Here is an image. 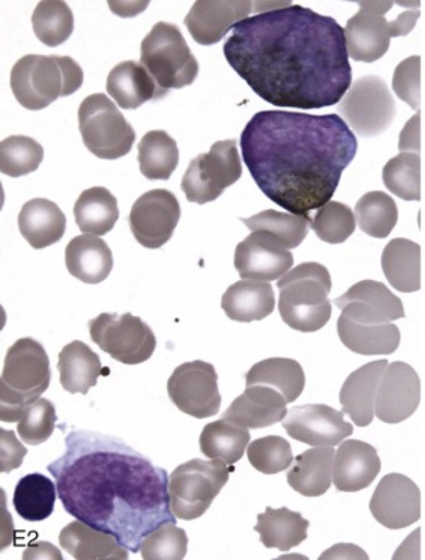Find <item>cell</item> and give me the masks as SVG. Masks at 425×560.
<instances>
[{
  "mask_svg": "<svg viewBox=\"0 0 425 560\" xmlns=\"http://www.w3.org/2000/svg\"><path fill=\"white\" fill-rule=\"evenodd\" d=\"M284 3L235 25L224 44L228 65L275 107L337 105L352 84L345 30L333 18Z\"/></svg>",
  "mask_w": 425,
  "mask_h": 560,
  "instance_id": "obj_1",
  "label": "cell"
},
{
  "mask_svg": "<svg viewBox=\"0 0 425 560\" xmlns=\"http://www.w3.org/2000/svg\"><path fill=\"white\" fill-rule=\"evenodd\" d=\"M48 471L70 516L115 536L131 553L140 552L149 533L178 518L166 469L115 436L68 433L66 453Z\"/></svg>",
  "mask_w": 425,
  "mask_h": 560,
  "instance_id": "obj_2",
  "label": "cell"
},
{
  "mask_svg": "<svg viewBox=\"0 0 425 560\" xmlns=\"http://www.w3.org/2000/svg\"><path fill=\"white\" fill-rule=\"evenodd\" d=\"M244 164L269 200L310 215L332 200L358 140L339 115L265 110L241 133Z\"/></svg>",
  "mask_w": 425,
  "mask_h": 560,
  "instance_id": "obj_3",
  "label": "cell"
},
{
  "mask_svg": "<svg viewBox=\"0 0 425 560\" xmlns=\"http://www.w3.org/2000/svg\"><path fill=\"white\" fill-rule=\"evenodd\" d=\"M51 383L47 351L34 338H21L8 350L0 377V418L20 422L22 413L35 404Z\"/></svg>",
  "mask_w": 425,
  "mask_h": 560,
  "instance_id": "obj_4",
  "label": "cell"
},
{
  "mask_svg": "<svg viewBox=\"0 0 425 560\" xmlns=\"http://www.w3.org/2000/svg\"><path fill=\"white\" fill-rule=\"evenodd\" d=\"M279 311L287 327L300 332L322 329L332 316V278L323 265H298L278 282Z\"/></svg>",
  "mask_w": 425,
  "mask_h": 560,
  "instance_id": "obj_5",
  "label": "cell"
},
{
  "mask_svg": "<svg viewBox=\"0 0 425 560\" xmlns=\"http://www.w3.org/2000/svg\"><path fill=\"white\" fill-rule=\"evenodd\" d=\"M84 83L83 69L71 57H22L13 66L11 89L26 110H43L57 98L74 94Z\"/></svg>",
  "mask_w": 425,
  "mask_h": 560,
  "instance_id": "obj_6",
  "label": "cell"
},
{
  "mask_svg": "<svg viewBox=\"0 0 425 560\" xmlns=\"http://www.w3.org/2000/svg\"><path fill=\"white\" fill-rule=\"evenodd\" d=\"M140 61L162 92L184 89L197 80L199 65L178 26L157 22L142 43Z\"/></svg>",
  "mask_w": 425,
  "mask_h": 560,
  "instance_id": "obj_7",
  "label": "cell"
},
{
  "mask_svg": "<svg viewBox=\"0 0 425 560\" xmlns=\"http://www.w3.org/2000/svg\"><path fill=\"white\" fill-rule=\"evenodd\" d=\"M358 4L359 12L347 21L345 28L347 54L358 62H375L386 56L391 38L409 35L420 18V11H409L390 22L386 13L393 2Z\"/></svg>",
  "mask_w": 425,
  "mask_h": 560,
  "instance_id": "obj_8",
  "label": "cell"
},
{
  "mask_svg": "<svg viewBox=\"0 0 425 560\" xmlns=\"http://www.w3.org/2000/svg\"><path fill=\"white\" fill-rule=\"evenodd\" d=\"M228 480L223 459L197 458L179 465L169 477L172 512L182 521H196L206 513Z\"/></svg>",
  "mask_w": 425,
  "mask_h": 560,
  "instance_id": "obj_9",
  "label": "cell"
},
{
  "mask_svg": "<svg viewBox=\"0 0 425 560\" xmlns=\"http://www.w3.org/2000/svg\"><path fill=\"white\" fill-rule=\"evenodd\" d=\"M79 125L85 147L99 160H119L133 148V128L104 94H92L81 103Z\"/></svg>",
  "mask_w": 425,
  "mask_h": 560,
  "instance_id": "obj_10",
  "label": "cell"
},
{
  "mask_svg": "<svg viewBox=\"0 0 425 560\" xmlns=\"http://www.w3.org/2000/svg\"><path fill=\"white\" fill-rule=\"evenodd\" d=\"M241 175L237 142L223 140L212 144L210 152L201 153L191 161L182 178V189L189 202L202 206L219 200Z\"/></svg>",
  "mask_w": 425,
  "mask_h": 560,
  "instance_id": "obj_11",
  "label": "cell"
},
{
  "mask_svg": "<svg viewBox=\"0 0 425 560\" xmlns=\"http://www.w3.org/2000/svg\"><path fill=\"white\" fill-rule=\"evenodd\" d=\"M338 112L359 137L373 138L390 128L396 119L397 105L386 80L365 75L351 85Z\"/></svg>",
  "mask_w": 425,
  "mask_h": 560,
  "instance_id": "obj_12",
  "label": "cell"
},
{
  "mask_svg": "<svg viewBox=\"0 0 425 560\" xmlns=\"http://www.w3.org/2000/svg\"><path fill=\"white\" fill-rule=\"evenodd\" d=\"M92 340L111 359L120 363L142 364L156 350L152 328L131 314H102L90 320Z\"/></svg>",
  "mask_w": 425,
  "mask_h": 560,
  "instance_id": "obj_13",
  "label": "cell"
},
{
  "mask_svg": "<svg viewBox=\"0 0 425 560\" xmlns=\"http://www.w3.org/2000/svg\"><path fill=\"white\" fill-rule=\"evenodd\" d=\"M167 393L180 412L196 419L215 417L221 408L219 374L206 361L180 364L167 381Z\"/></svg>",
  "mask_w": 425,
  "mask_h": 560,
  "instance_id": "obj_14",
  "label": "cell"
},
{
  "mask_svg": "<svg viewBox=\"0 0 425 560\" xmlns=\"http://www.w3.org/2000/svg\"><path fill=\"white\" fill-rule=\"evenodd\" d=\"M180 219V206L175 194L152 189L134 202L129 224L135 241L146 248H161L174 236Z\"/></svg>",
  "mask_w": 425,
  "mask_h": 560,
  "instance_id": "obj_15",
  "label": "cell"
},
{
  "mask_svg": "<svg viewBox=\"0 0 425 560\" xmlns=\"http://www.w3.org/2000/svg\"><path fill=\"white\" fill-rule=\"evenodd\" d=\"M295 257L282 241L265 232H251L235 248L234 266L241 279L271 282L291 272Z\"/></svg>",
  "mask_w": 425,
  "mask_h": 560,
  "instance_id": "obj_16",
  "label": "cell"
},
{
  "mask_svg": "<svg viewBox=\"0 0 425 560\" xmlns=\"http://www.w3.org/2000/svg\"><path fill=\"white\" fill-rule=\"evenodd\" d=\"M375 521L391 530H400L422 517V492L402 474H388L375 490L369 503Z\"/></svg>",
  "mask_w": 425,
  "mask_h": 560,
  "instance_id": "obj_17",
  "label": "cell"
},
{
  "mask_svg": "<svg viewBox=\"0 0 425 560\" xmlns=\"http://www.w3.org/2000/svg\"><path fill=\"white\" fill-rule=\"evenodd\" d=\"M422 400V382L410 364L393 361L379 382L375 415L383 423H401L413 417Z\"/></svg>",
  "mask_w": 425,
  "mask_h": 560,
  "instance_id": "obj_18",
  "label": "cell"
},
{
  "mask_svg": "<svg viewBox=\"0 0 425 560\" xmlns=\"http://www.w3.org/2000/svg\"><path fill=\"white\" fill-rule=\"evenodd\" d=\"M287 435L310 446H337L354 433V427L327 405L293 408L283 419Z\"/></svg>",
  "mask_w": 425,
  "mask_h": 560,
  "instance_id": "obj_19",
  "label": "cell"
},
{
  "mask_svg": "<svg viewBox=\"0 0 425 560\" xmlns=\"http://www.w3.org/2000/svg\"><path fill=\"white\" fill-rule=\"evenodd\" d=\"M251 11L252 2L199 0L185 18V25L198 44L214 45L225 38L235 25L247 20Z\"/></svg>",
  "mask_w": 425,
  "mask_h": 560,
  "instance_id": "obj_20",
  "label": "cell"
},
{
  "mask_svg": "<svg viewBox=\"0 0 425 560\" xmlns=\"http://www.w3.org/2000/svg\"><path fill=\"white\" fill-rule=\"evenodd\" d=\"M381 471V459L373 445L362 441L343 442L333 460V485L341 492L368 489Z\"/></svg>",
  "mask_w": 425,
  "mask_h": 560,
  "instance_id": "obj_21",
  "label": "cell"
},
{
  "mask_svg": "<svg viewBox=\"0 0 425 560\" xmlns=\"http://www.w3.org/2000/svg\"><path fill=\"white\" fill-rule=\"evenodd\" d=\"M287 400L273 387L248 386L231 404L224 419L248 429H262L283 422L287 415Z\"/></svg>",
  "mask_w": 425,
  "mask_h": 560,
  "instance_id": "obj_22",
  "label": "cell"
},
{
  "mask_svg": "<svg viewBox=\"0 0 425 560\" xmlns=\"http://www.w3.org/2000/svg\"><path fill=\"white\" fill-rule=\"evenodd\" d=\"M387 368V360L362 365L346 378L345 385L342 386L339 400H341L343 412L350 415L356 427L365 428L373 423L379 382Z\"/></svg>",
  "mask_w": 425,
  "mask_h": 560,
  "instance_id": "obj_23",
  "label": "cell"
},
{
  "mask_svg": "<svg viewBox=\"0 0 425 560\" xmlns=\"http://www.w3.org/2000/svg\"><path fill=\"white\" fill-rule=\"evenodd\" d=\"M107 93L125 110H134L146 102L161 101L166 96L142 62L135 61L120 62L110 71Z\"/></svg>",
  "mask_w": 425,
  "mask_h": 560,
  "instance_id": "obj_24",
  "label": "cell"
},
{
  "mask_svg": "<svg viewBox=\"0 0 425 560\" xmlns=\"http://www.w3.org/2000/svg\"><path fill=\"white\" fill-rule=\"evenodd\" d=\"M68 272L81 282L102 283L111 273L113 253L107 243L93 234L72 238L66 248Z\"/></svg>",
  "mask_w": 425,
  "mask_h": 560,
  "instance_id": "obj_25",
  "label": "cell"
},
{
  "mask_svg": "<svg viewBox=\"0 0 425 560\" xmlns=\"http://www.w3.org/2000/svg\"><path fill=\"white\" fill-rule=\"evenodd\" d=\"M17 224L25 241L39 250L56 245L64 237L67 217L56 202L35 198L22 207Z\"/></svg>",
  "mask_w": 425,
  "mask_h": 560,
  "instance_id": "obj_26",
  "label": "cell"
},
{
  "mask_svg": "<svg viewBox=\"0 0 425 560\" xmlns=\"http://www.w3.org/2000/svg\"><path fill=\"white\" fill-rule=\"evenodd\" d=\"M338 334L347 350L362 355H388L396 352L401 332L392 323L373 324L339 316Z\"/></svg>",
  "mask_w": 425,
  "mask_h": 560,
  "instance_id": "obj_27",
  "label": "cell"
},
{
  "mask_svg": "<svg viewBox=\"0 0 425 560\" xmlns=\"http://www.w3.org/2000/svg\"><path fill=\"white\" fill-rule=\"evenodd\" d=\"M60 545L76 560H128L129 549L115 536L97 530L87 523L75 521L62 528Z\"/></svg>",
  "mask_w": 425,
  "mask_h": 560,
  "instance_id": "obj_28",
  "label": "cell"
},
{
  "mask_svg": "<svg viewBox=\"0 0 425 560\" xmlns=\"http://www.w3.org/2000/svg\"><path fill=\"white\" fill-rule=\"evenodd\" d=\"M221 306L228 318L237 323L264 319L275 308L273 287L261 280H239L224 293Z\"/></svg>",
  "mask_w": 425,
  "mask_h": 560,
  "instance_id": "obj_29",
  "label": "cell"
},
{
  "mask_svg": "<svg viewBox=\"0 0 425 560\" xmlns=\"http://www.w3.org/2000/svg\"><path fill=\"white\" fill-rule=\"evenodd\" d=\"M333 446H316L297 456L287 472L293 490L305 497L327 494L333 480Z\"/></svg>",
  "mask_w": 425,
  "mask_h": 560,
  "instance_id": "obj_30",
  "label": "cell"
},
{
  "mask_svg": "<svg viewBox=\"0 0 425 560\" xmlns=\"http://www.w3.org/2000/svg\"><path fill=\"white\" fill-rule=\"evenodd\" d=\"M383 275L393 289L413 293L422 289V247L409 238H393L383 248Z\"/></svg>",
  "mask_w": 425,
  "mask_h": 560,
  "instance_id": "obj_31",
  "label": "cell"
},
{
  "mask_svg": "<svg viewBox=\"0 0 425 560\" xmlns=\"http://www.w3.org/2000/svg\"><path fill=\"white\" fill-rule=\"evenodd\" d=\"M58 372L61 385L68 393L87 395L90 388L97 385L102 360L84 342L72 341L58 357Z\"/></svg>",
  "mask_w": 425,
  "mask_h": 560,
  "instance_id": "obj_32",
  "label": "cell"
},
{
  "mask_svg": "<svg viewBox=\"0 0 425 560\" xmlns=\"http://www.w3.org/2000/svg\"><path fill=\"white\" fill-rule=\"evenodd\" d=\"M255 530L260 533L261 544L267 549H279L288 552L292 548L307 539V528L310 523L302 517L300 513L292 512L287 508H267L264 513L257 517Z\"/></svg>",
  "mask_w": 425,
  "mask_h": 560,
  "instance_id": "obj_33",
  "label": "cell"
},
{
  "mask_svg": "<svg viewBox=\"0 0 425 560\" xmlns=\"http://www.w3.org/2000/svg\"><path fill=\"white\" fill-rule=\"evenodd\" d=\"M248 386H269L284 396L287 404H293L305 390L306 377L298 361L292 359H269L252 365L246 376Z\"/></svg>",
  "mask_w": 425,
  "mask_h": 560,
  "instance_id": "obj_34",
  "label": "cell"
},
{
  "mask_svg": "<svg viewBox=\"0 0 425 560\" xmlns=\"http://www.w3.org/2000/svg\"><path fill=\"white\" fill-rule=\"evenodd\" d=\"M119 215L116 197L103 187L85 189L74 206L76 225L81 232L93 236L110 233Z\"/></svg>",
  "mask_w": 425,
  "mask_h": 560,
  "instance_id": "obj_35",
  "label": "cell"
},
{
  "mask_svg": "<svg viewBox=\"0 0 425 560\" xmlns=\"http://www.w3.org/2000/svg\"><path fill=\"white\" fill-rule=\"evenodd\" d=\"M250 438L248 428L223 418L203 428L199 446L208 458L223 459L225 464L233 465L243 458Z\"/></svg>",
  "mask_w": 425,
  "mask_h": 560,
  "instance_id": "obj_36",
  "label": "cell"
},
{
  "mask_svg": "<svg viewBox=\"0 0 425 560\" xmlns=\"http://www.w3.org/2000/svg\"><path fill=\"white\" fill-rule=\"evenodd\" d=\"M57 487L43 474H28L17 482L13 505L26 522H43L51 516L57 501Z\"/></svg>",
  "mask_w": 425,
  "mask_h": 560,
  "instance_id": "obj_37",
  "label": "cell"
},
{
  "mask_svg": "<svg viewBox=\"0 0 425 560\" xmlns=\"http://www.w3.org/2000/svg\"><path fill=\"white\" fill-rule=\"evenodd\" d=\"M179 164V149L165 130H152L139 143L140 173L152 180H167Z\"/></svg>",
  "mask_w": 425,
  "mask_h": 560,
  "instance_id": "obj_38",
  "label": "cell"
},
{
  "mask_svg": "<svg viewBox=\"0 0 425 560\" xmlns=\"http://www.w3.org/2000/svg\"><path fill=\"white\" fill-rule=\"evenodd\" d=\"M356 223L374 238H387L398 223V207L388 194L370 191L355 207Z\"/></svg>",
  "mask_w": 425,
  "mask_h": 560,
  "instance_id": "obj_39",
  "label": "cell"
},
{
  "mask_svg": "<svg viewBox=\"0 0 425 560\" xmlns=\"http://www.w3.org/2000/svg\"><path fill=\"white\" fill-rule=\"evenodd\" d=\"M382 179L393 196L404 201L422 200V156L401 152L383 166Z\"/></svg>",
  "mask_w": 425,
  "mask_h": 560,
  "instance_id": "obj_40",
  "label": "cell"
},
{
  "mask_svg": "<svg viewBox=\"0 0 425 560\" xmlns=\"http://www.w3.org/2000/svg\"><path fill=\"white\" fill-rule=\"evenodd\" d=\"M33 26L36 38L47 47L56 48L67 43L74 31L71 8L60 0H45L35 8Z\"/></svg>",
  "mask_w": 425,
  "mask_h": 560,
  "instance_id": "obj_41",
  "label": "cell"
},
{
  "mask_svg": "<svg viewBox=\"0 0 425 560\" xmlns=\"http://www.w3.org/2000/svg\"><path fill=\"white\" fill-rule=\"evenodd\" d=\"M241 223L246 224L251 232L270 233L271 236L282 241L287 248H296L307 236L311 217L267 210L250 217V219H241Z\"/></svg>",
  "mask_w": 425,
  "mask_h": 560,
  "instance_id": "obj_42",
  "label": "cell"
},
{
  "mask_svg": "<svg viewBox=\"0 0 425 560\" xmlns=\"http://www.w3.org/2000/svg\"><path fill=\"white\" fill-rule=\"evenodd\" d=\"M347 302H362V304L377 311L388 323L405 316L404 305H402L400 298L393 295L386 284L377 282V280H362V282L354 284L350 291L343 293L342 296L337 298L333 304L341 308Z\"/></svg>",
  "mask_w": 425,
  "mask_h": 560,
  "instance_id": "obj_43",
  "label": "cell"
},
{
  "mask_svg": "<svg viewBox=\"0 0 425 560\" xmlns=\"http://www.w3.org/2000/svg\"><path fill=\"white\" fill-rule=\"evenodd\" d=\"M44 148L28 137H11L0 143V171L3 175L20 178L39 168Z\"/></svg>",
  "mask_w": 425,
  "mask_h": 560,
  "instance_id": "obj_44",
  "label": "cell"
},
{
  "mask_svg": "<svg viewBox=\"0 0 425 560\" xmlns=\"http://www.w3.org/2000/svg\"><path fill=\"white\" fill-rule=\"evenodd\" d=\"M310 228L320 241L329 245H341L355 232V212L342 202L329 201L311 217Z\"/></svg>",
  "mask_w": 425,
  "mask_h": 560,
  "instance_id": "obj_45",
  "label": "cell"
},
{
  "mask_svg": "<svg viewBox=\"0 0 425 560\" xmlns=\"http://www.w3.org/2000/svg\"><path fill=\"white\" fill-rule=\"evenodd\" d=\"M188 552V536L175 523H165L149 533L140 545L144 560H182Z\"/></svg>",
  "mask_w": 425,
  "mask_h": 560,
  "instance_id": "obj_46",
  "label": "cell"
},
{
  "mask_svg": "<svg viewBox=\"0 0 425 560\" xmlns=\"http://www.w3.org/2000/svg\"><path fill=\"white\" fill-rule=\"evenodd\" d=\"M248 460L265 476L286 471L293 463L292 445L282 436H265L248 445Z\"/></svg>",
  "mask_w": 425,
  "mask_h": 560,
  "instance_id": "obj_47",
  "label": "cell"
},
{
  "mask_svg": "<svg viewBox=\"0 0 425 560\" xmlns=\"http://www.w3.org/2000/svg\"><path fill=\"white\" fill-rule=\"evenodd\" d=\"M56 406L52 405V401L39 397L22 413L20 423H17V433L25 444L40 445L51 438L56 431Z\"/></svg>",
  "mask_w": 425,
  "mask_h": 560,
  "instance_id": "obj_48",
  "label": "cell"
},
{
  "mask_svg": "<svg viewBox=\"0 0 425 560\" xmlns=\"http://www.w3.org/2000/svg\"><path fill=\"white\" fill-rule=\"evenodd\" d=\"M392 89L400 101L413 110H420L422 103V58L413 56L398 65L393 72Z\"/></svg>",
  "mask_w": 425,
  "mask_h": 560,
  "instance_id": "obj_49",
  "label": "cell"
},
{
  "mask_svg": "<svg viewBox=\"0 0 425 560\" xmlns=\"http://www.w3.org/2000/svg\"><path fill=\"white\" fill-rule=\"evenodd\" d=\"M0 438H2V451H0V471L11 472L13 469L21 467L24 463L26 454L25 446L16 440L15 433L7 431V429H0Z\"/></svg>",
  "mask_w": 425,
  "mask_h": 560,
  "instance_id": "obj_50",
  "label": "cell"
},
{
  "mask_svg": "<svg viewBox=\"0 0 425 560\" xmlns=\"http://www.w3.org/2000/svg\"><path fill=\"white\" fill-rule=\"evenodd\" d=\"M400 152L420 153L422 151V113L417 110L400 135Z\"/></svg>",
  "mask_w": 425,
  "mask_h": 560,
  "instance_id": "obj_51",
  "label": "cell"
},
{
  "mask_svg": "<svg viewBox=\"0 0 425 560\" xmlns=\"http://www.w3.org/2000/svg\"><path fill=\"white\" fill-rule=\"evenodd\" d=\"M24 559H57L61 560L62 555L60 550L54 548L51 544L48 541H39V544L31 545L28 549L25 550Z\"/></svg>",
  "mask_w": 425,
  "mask_h": 560,
  "instance_id": "obj_52",
  "label": "cell"
},
{
  "mask_svg": "<svg viewBox=\"0 0 425 560\" xmlns=\"http://www.w3.org/2000/svg\"><path fill=\"white\" fill-rule=\"evenodd\" d=\"M320 559H369L368 555L354 545H337L323 553Z\"/></svg>",
  "mask_w": 425,
  "mask_h": 560,
  "instance_id": "obj_53",
  "label": "cell"
}]
</instances>
